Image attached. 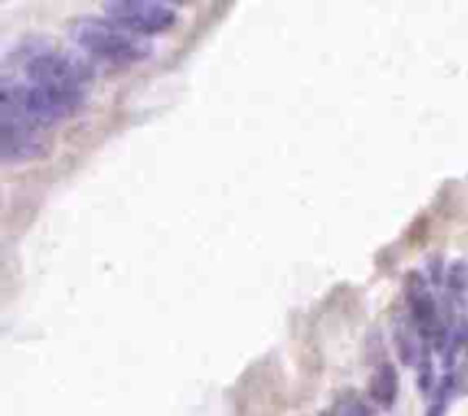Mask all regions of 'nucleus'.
Segmentation results:
<instances>
[{
	"mask_svg": "<svg viewBox=\"0 0 468 416\" xmlns=\"http://www.w3.org/2000/svg\"><path fill=\"white\" fill-rule=\"evenodd\" d=\"M21 62V80L49 97L69 117L82 106L85 82L92 78L88 64L51 46H28Z\"/></svg>",
	"mask_w": 468,
	"mask_h": 416,
	"instance_id": "nucleus-1",
	"label": "nucleus"
},
{
	"mask_svg": "<svg viewBox=\"0 0 468 416\" xmlns=\"http://www.w3.org/2000/svg\"><path fill=\"white\" fill-rule=\"evenodd\" d=\"M71 37L88 55L121 67L142 62L154 53L149 39L121 28L108 16H82L73 24Z\"/></svg>",
	"mask_w": 468,
	"mask_h": 416,
	"instance_id": "nucleus-2",
	"label": "nucleus"
},
{
	"mask_svg": "<svg viewBox=\"0 0 468 416\" xmlns=\"http://www.w3.org/2000/svg\"><path fill=\"white\" fill-rule=\"evenodd\" d=\"M103 10L108 19L140 37L167 33L179 19L174 7L158 0H112V3H103Z\"/></svg>",
	"mask_w": 468,
	"mask_h": 416,
	"instance_id": "nucleus-3",
	"label": "nucleus"
},
{
	"mask_svg": "<svg viewBox=\"0 0 468 416\" xmlns=\"http://www.w3.org/2000/svg\"><path fill=\"white\" fill-rule=\"evenodd\" d=\"M39 128L14 115L0 112V158L5 165H21L28 160L42 158L49 149Z\"/></svg>",
	"mask_w": 468,
	"mask_h": 416,
	"instance_id": "nucleus-4",
	"label": "nucleus"
},
{
	"mask_svg": "<svg viewBox=\"0 0 468 416\" xmlns=\"http://www.w3.org/2000/svg\"><path fill=\"white\" fill-rule=\"evenodd\" d=\"M370 396L384 410H391L398 398V373L388 362L381 364L370 380Z\"/></svg>",
	"mask_w": 468,
	"mask_h": 416,
	"instance_id": "nucleus-5",
	"label": "nucleus"
},
{
	"mask_svg": "<svg viewBox=\"0 0 468 416\" xmlns=\"http://www.w3.org/2000/svg\"><path fill=\"white\" fill-rule=\"evenodd\" d=\"M327 416H372V411L361 396H357V393H345V396L333 405V410L329 411Z\"/></svg>",
	"mask_w": 468,
	"mask_h": 416,
	"instance_id": "nucleus-6",
	"label": "nucleus"
}]
</instances>
